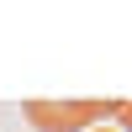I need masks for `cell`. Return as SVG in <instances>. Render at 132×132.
I'll return each instance as SVG.
<instances>
[{
	"label": "cell",
	"mask_w": 132,
	"mask_h": 132,
	"mask_svg": "<svg viewBox=\"0 0 132 132\" xmlns=\"http://www.w3.org/2000/svg\"><path fill=\"white\" fill-rule=\"evenodd\" d=\"M116 116H122V132H132V106H122Z\"/></svg>",
	"instance_id": "2"
},
{
	"label": "cell",
	"mask_w": 132,
	"mask_h": 132,
	"mask_svg": "<svg viewBox=\"0 0 132 132\" xmlns=\"http://www.w3.org/2000/svg\"><path fill=\"white\" fill-rule=\"evenodd\" d=\"M90 132H111V127H90Z\"/></svg>",
	"instance_id": "3"
},
{
	"label": "cell",
	"mask_w": 132,
	"mask_h": 132,
	"mask_svg": "<svg viewBox=\"0 0 132 132\" xmlns=\"http://www.w3.org/2000/svg\"><path fill=\"white\" fill-rule=\"evenodd\" d=\"M116 111H122V101H21V116L37 132H90L95 122Z\"/></svg>",
	"instance_id": "1"
}]
</instances>
